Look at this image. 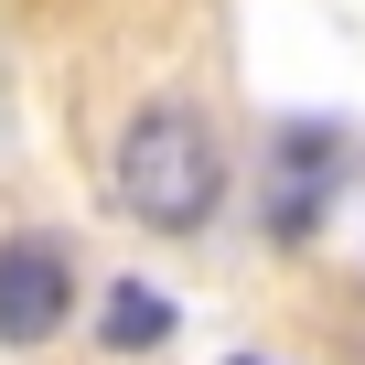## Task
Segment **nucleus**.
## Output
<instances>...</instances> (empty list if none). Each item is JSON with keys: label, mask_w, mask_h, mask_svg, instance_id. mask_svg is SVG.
<instances>
[{"label": "nucleus", "mask_w": 365, "mask_h": 365, "mask_svg": "<svg viewBox=\"0 0 365 365\" xmlns=\"http://www.w3.org/2000/svg\"><path fill=\"white\" fill-rule=\"evenodd\" d=\"M344 172V129H290V194H279V237H312L322 182Z\"/></svg>", "instance_id": "obj_3"}, {"label": "nucleus", "mask_w": 365, "mask_h": 365, "mask_svg": "<svg viewBox=\"0 0 365 365\" xmlns=\"http://www.w3.org/2000/svg\"><path fill=\"white\" fill-rule=\"evenodd\" d=\"M65 301H76L65 247H43V237H11V247H0V344H43L65 322Z\"/></svg>", "instance_id": "obj_2"}, {"label": "nucleus", "mask_w": 365, "mask_h": 365, "mask_svg": "<svg viewBox=\"0 0 365 365\" xmlns=\"http://www.w3.org/2000/svg\"><path fill=\"white\" fill-rule=\"evenodd\" d=\"M118 205L150 237H194L226 205V150H215V129L194 108H140L129 140H118Z\"/></svg>", "instance_id": "obj_1"}, {"label": "nucleus", "mask_w": 365, "mask_h": 365, "mask_svg": "<svg viewBox=\"0 0 365 365\" xmlns=\"http://www.w3.org/2000/svg\"><path fill=\"white\" fill-rule=\"evenodd\" d=\"M97 333H108L118 354H150V344H172V301H161L150 279H118L108 312H97Z\"/></svg>", "instance_id": "obj_4"}]
</instances>
